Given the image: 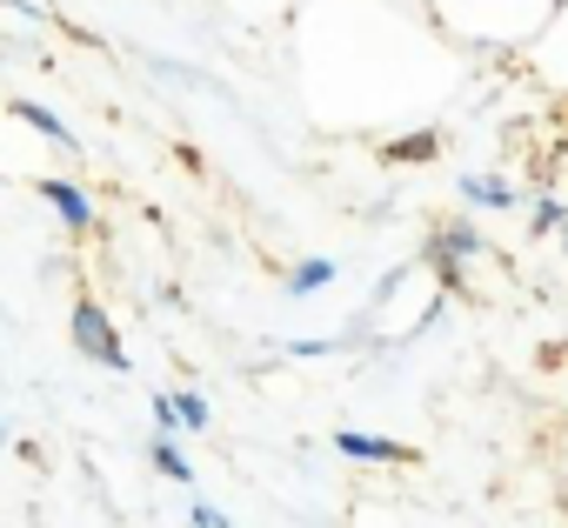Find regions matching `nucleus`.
<instances>
[{"label": "nucleus", "instance_id": "obj_8", "mask_svg": "<svg viewBox=\"0 0 568 528\" xmlns=\"http://www.w3.org/2000/svg\"><path fill=\"white\" fill-rule=\"evenodd\" d=\"M455 187H462V201H468V207H488V214H495V207H515V187H508V181H495V174H462Z\"/></svg>", "mask_w": 568, "mask_h": 528}, {"label": "nucleus", "instance_id": "obj_4", "mask_svg": "<svg viewBox=\"0 0 568 528\" xmlns=\"http://www.w3.org/2000/svg\"><path fill=\"white\" fill-rule=\"evenodd\" d=\"M8 114H14L21 128H34V134H41L48 148H61V154H81V134H74V128H68V121L54 114V108H41V101H28V94H14V101H8Z\"/></svg>", "mask_w": 568, "mask_h": 528}, {"label": "nucleus", "instance_id": "obj_12", "mask_svg": "<svg viewBox=\"0 0 568 528\" xmlns=\"http://www.w3.org/2000/svg\"><path fill=\"white\" fill-rule=\"evenodd\" d=\"M148 415H154V435H168V441L181 435V415H174V395H161V388H154V402H148Z\"/></svg>", "mask_w": 568, "mask_h": 528}, {"label": "nucleus", "instance_id": "obj_11", "mask_svg": "<svg viewBox=\"0 0 568 528\" xmlns=\"http://www.w3.org/2000/svg\"><path fill=\"white\" fill-rule=\"evenodd\" d=\"M561 221H568V207H561L555 194H541V201H535V221H528V227H535V234H561Z\"/></svg>", "mask_w": 568, "mask_h": 528}, {"label": "nucleus", "instance_id": "obj_1", "mask_svg": "<svg viewBox=\"0 0 568 528\" xmlns=\"http://www.w3.org/2000/svg\"><path fill=\"white\" fill-rule=\"evenodd\" d=\"M68 342H74L81 362H94V368H108V375H128V368H134V362H128V342H121V328H114V315H108L94 295H81V302L68 308Z\"/></svg>", "mask_w": 568, "mask_h": 528}, {"label": "nucleus", "instance_id": "obj_5", "mask_svg": "<svg viewBox=\"0 0 568 528\" xmlns=\"http://www.w3.org/2000/svg\"><path fill=\"white\" fill-rule=\"evenodd\" d=\"M335 455H348V461H415V448L408 441H395V435H368V428H335Z\"/></svg>", "mask_w": 568, "mask_h": 528}, {"label": "nucleus", "instance_id": "obj_2", "mask_svg": "<svg viewBox=\"0 0 568 528\" xmlns=\"http://www.w3.org/2000/svg\"><path fill=\"white\" fill-rule=\"evenodd\" d=\"M475 254H488V247H481V234L468 221H435L428 241H422V261H428V275L442 282V295L462 288V261H475Z\"/></svg>", "mask_w": 568, "mask_h": 528}, {"label": "nucleus", "instance_id": "obj_16", "mask_svg": "<svg viewBox=\"0 0 568 528\" xmlns=\"http://www.w3.org/2000/svg\"><path fill=\"white\" fill-rule=\"evenodd\" d=\"M221 528H234V521H227V515H221Z\"/></svg>", "mask_w": 568, "mask_h": 528}, {"label": "nucleus", "instance_id": "obj_3", "mask_svg": "<svg viewBox=\"0 0 568 528\" xmlns=\"http://www.w3.org/2000/svg\"><path fill=\"white\" fill-rule=\"evenodd\" d=\"M41 201L54 207V221H61L68 234H94V227H101L94 194H88L81 181H68V174H48V181H41Z\"/></svg>", "mask_w": 568, "mask_h": 528}, {"label": "nucleus", "instance_id": "obj_17", "mask_svg": "<svg viewBox=\"0 0 568 528\" xmlns=\"http://www.w3.org/2000/svg\"><path fill=\"white\" fill-rule=\"evenodd\" d=\"M561 241H568V221H561Z\"/></svg>", "mask_w": 568, "mask_h": 528}, {"label": "nucleus", "instance_id": "obj_10", "mask_svg": "<svg viewBox=\"0 0 568 528\" xmlns=\"http://www.w3.org/2000/svg\"><path fill=\"white\" fill-rule=\"evenodd\" d=\"M174 415H181V435H207L214 428V408L201 388H174Z\"/></svg>", "mask_w": 568, "mask_h": 528}, {"label": "nucleus", "instance_id": "obj_14", "mask_svg": "<svg viewBox=\"0 0 568 528\" xmlns=\"http://www.w3.org/2000/svg\"><path fill=\"white\" fill-rule=\"evenodd\" d=\"M187 521H194V528H221V508H214V501H194V515H187Z\"/></svg>", "mask_w": 568, "mask_h": 528}, {"label": "nucleus", "instance_id": "obj_13", "mask_svg": "<svg viewBox=\"0 0 568 528\" xmlns=\"http://www.w3.org/2000/svg\"><path fill=\"white\" fill-rule=\"evenodd\" d=\"M335 342H315V335H302V342H288V355H302V362H315V355H328Z\"/></svg>", "mask_w": 568, "mask_h": 528}, {"label": "nucleus", "instance_id": "obj_6", "mask_svg": "<svg viewBox=\"0 0 568 528\" xmlns=\"http://www.w3.org/2000/svg\"><path fill=\"white\" fill-rule=\"evenodd\" d=\"M335 275H342V268H335L328 254H308V261H295V268L281 275V295H288V302H302V295H322Z\"/></svg>", "mask_w": 568, "mask_h": 528}, {"label": "nucleus", "instance_id": "obj_7", "mask_svg": "<svg viewBox=\"0 0 568 528\" xmlns=\"http://www.w3.org/2000/svg\"><path fill=\"white\" fill-rule=\"evenodd\" d=\"M435 154H442V128H415V134H402V141L382 148V161H402V167H422Z\"/></svg>", "mask_w": 568, "mask_h": 528}, {"label": "nucleus", "instance_id": "obj_9", "mask_svg": "<svg viewBox=\"0 0 568 528\" xmlns=\"http://www.w3.org/2000/svg\"><path fill=\"white\" fill-rule=\"evenodd\" d=\"M148 461H154V475H161V481H181V488L194 481V461H187V455H181V441H168V435H154V441H148Z\"/></svg>", "mask_w": 568, "mask_h": 528}, {"label": "nucleus", "instance_id": "obj_15", "mask_svg": "<svg viewBox=\"0 0 568 528\" xmlns=\"http://www.w3.org/2000/svg\"><path fill=\"white\" fill-rule=\"evenodd\" d=\"M8 441H14V428H8V422H0V448H8Z\"/></svg>", "mask_w": 568, "mask_h": 528}]
</instances>
